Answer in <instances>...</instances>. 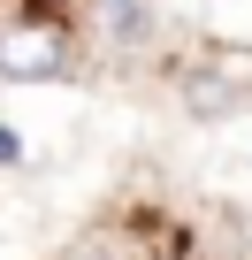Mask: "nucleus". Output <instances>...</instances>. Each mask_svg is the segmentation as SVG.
Instances as JSON below:
<instances>
[{"label": "nucleus", "mask_w": 252, "mask_h": 260, "mask_svg": "<svg viewBox=\"0 0 252 260\" xmlns=\"http://www.w3.org/2000/svg\"><path fill=\"white\" fill-rule=\"evenodd\" d=\"M77 61V39L61 16H16V23H0V77L8 84H54L69 77Z\"/></svg>", "instance_id": "f257e3e1"}, {"label": "nucleus", "mask_w": 252, "mask_h": 260, "mask_svg": "<svg viewBox=\"0 0 252 260\" xmlns=\"http://www.w3.org/2000/svg\"><path fill=\"white\" fill-rule=\"evenodd\" d=\"M99 23H107V39L122 54H138L153 39V0H99Z\"/></svg>", "instance_id": "f03ea898"}, {"label": "nucleus", "mask_w": 252, "mask_h": 260, "mask_svg": "<svg viewBox=\"0 0 252 260\" xmlns=\"http://www.w3.org/2000/svg\"><path fill=\"white\" fill-rule=\"evenodd\" d=\"M0 161H23V146H16V130L0 122Z\"/></svg>", "instance_id": "7ed1b4c3"}, {"label": "nucleus", "mask_w": 252, "mask_h": 260, "mask_svg": "<svg viewBox=\"0 0 252 260\" xmlns=\"http://www.w3.org/2000/svg\"><path fill=\"white\" fill-rule=\"evenodd\" d=\"M69 260H115V252H69Z\"/></svg>", "instance_id": "20e7f679"}]
</instances>
